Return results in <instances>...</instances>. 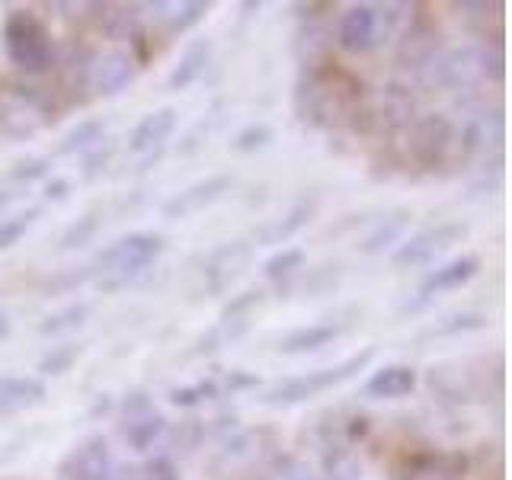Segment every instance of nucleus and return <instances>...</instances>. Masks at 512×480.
Masks as SVG:
<instances>
[{
	"label": "nucleus",
	"instance_id": "nucleus-1",
	"mask_svg": "<svg viewBox=\"0 0 512 480\" xmlns=\"http://www.w3.org/2000/svg\"><path fill=\"white\" fill-rule=\"evenodd\" d=\"M368 103L365 84L349 68L336 61L311 64L301 68L295 84V116L320 128V132H333V128H356L362 119V109Z\"/></svg>",
	"mask_w": 512,
	"mask_h": 480
},
{
	"label": "nucleus",
	"instance_id": "nucleus-2",
	"mask_svg": "<svg viewBox=\"0 0 512 480\" xmlns=\"http://www.w3.org/2000/svg\"><path fill=\"white\" fill-rule=\"evenodd\" d=\"M503 45H464V48H442L429 61L426 80L439 90H464L477 80H503Z\"/></svg>",
	"mask_w": 512,
	"mask_h": 480
},
{
	"label": "nucleus",
	"instance_id": "nucleus-3",
	"mask_svg": "<svg viewBox=\"0 0 512 480\" xmlns=\"http://www.w3.org/2000/svg\"><path fill=\"white\" fill-rule=\"evenodd\" d=\"M164 253V237L151 231H132L119 240H112L106 250L93 260V272H103L100 288L112 292V288H125L128 282H135L144 276Z\"/></svg>",
	"mask_w": 512,
	"mask_h": 480
},
{
	"label": "nucleus",
	"instance_id": "nucleus-4",
	"mask_svg": "<svg viewBox=\"0 0 512 480\" xmlns=\"http://www.w3.org/2000/svg\"><path fill=\"white\" fill-rule=\"evenodd\" d=\"M0 42H4V52L13 68L26 74H45L58 55L52 32L32 10H10L4 29H0Z\"/></svg>",
	"mask_w": 512,
	"mask_h": 480
},
{
	"label": "nucleus",
	"instance_id": "nucleus-5",
	"mask_svg": "<svg viewBox=\"0 0 512 480\" xmlns=\"http://www.w3.org/2000/svg\"><path fill=\"white\" fill-rule=\"evenodd\" d=\"M397 4H352L336 26V45L349 55H368L391 42L400 26Z\"/></svg>",
	"mask_w": 512,
	"mask_h": 480
},
{
	"label": "nucleus",
	"instance_id": "nucleus-6",
	"mask_svg": "<svg viewBox=\"0 0 512 480\" xmlns=\"http://www.w3.org/2000/svg\"><path fill=\"white\" fill-rule=\"evenodd\" d=\"M52 119L55 106L48 103V96L39 87L10 77L0 80V132L10 138H29Z\"/></svg>",
	"mask_w": 512,
	"mask_h": 480
},
{
	"label": "nucleus",
	"instance_id": "nucleus-7",
	"mask_svg": "<svg viewBox=\"0 0 512 480\" xmlns=\"http://www.w3.org/2000/svg\"><path fill=\"white\" fill-rule=\"evenodd\" d=\"M372 359H375V349L368 346V349H362V352H356V356H349V359L336 362V365H327V368H317V372L295 375V378H285L279 384H272L263 400H266L269 407L301 404V400L317 397V394H324V391H333V388H340L343 381L356 378Z\"/></svg>",
	"mask_w": 512,
	"mask_h": 480
},
{
	"label": "nucleus",
	"instance_id": "nucleus-8",
	"mask_svg": "<svg viewBox=\"0 0 512 480\" xmlns=\"http://www.w3.org/2000/svg\"><path fill=\"white\" fill-rule=\"evenodd\" d=\"M455 119L445 112H426L407 128V160L423 173H436L455 154Z\"/></svg>",
	"mask_w": 512,
	"mask_h": 480
},
{
	"label": "nucleus",
	"instance_id": "nucleus-9",
	"mask_svg": "<svg viewBox=\"0 0 512 480\" xmlns=\"http://www.w3.org/2000/svg\"><path fill=\"white\" fill-rule=\"evenodd\" d=\"M506 132V119H503V106L496 103H468L461 122H455V151L464 160L474 157H490L500 148Z\"/></svg>",
	"mask_w": 512,
	"mask_h": 480
},
{
	"label": "nucleus",
	"instance_id": "nucleus-10",
	"mask_svg": "<svg viewBox=\"0 0 512 480\" xmlns=\"http://www.w3.org/2000/svg\"><path fill=\"white\" fill-rule=\"evenodd\" d=\"M413 13L407 16L404 29H397V48H394V58L400 68H410V71H426L429 61L442 52V26L436 23L426 7H410Z\"/></svg>",
	"mask_w": 512,
	"mask_h": 480
},
{
	"label": "nucleus",
	"instance_id": "nucleus-11",
	"mask_svg": "<svg viewBox=\"0 0 512 480\" xmlns=\"http://www.w3.org/2000/svg\"><path fill=\"white\" fill-rule=\"evenodd\" d=\"M468 237V224L461 221H445L436 228H426L420 234H413L407 240H400L397 250L391 253V266L394 269H413V266H426L445 250H452L455 244Z\"/></svg>",
	"mask_w": 512,
	"mask_h": 480
},
{
	"label": "nucleus",
	"instance_id": "nucleus-12",
	"mask_svg": "<svg viewBox=\"0 0 512 480\" xmlns=\"http://www.w3.org/2000/svg\"><path fill=\"white\" fill-rule=\"evenodd\" d=\"M420 119V100L407 84H384L368 96V128L378 132H407Z\"/></svg>",
	"mask_w": 512,
	"mask_h": 480
},
{
	"label": "nucleus",
	"instance_id": "nucleus-13",
	"mask_svg": "<svg viewBox=\"0 0 512 480\" xmlns=\"http://www.w3.org/2000/svg\"><path fill=\"white\" fill-rule=\"evenodd\" d=\"M471 461L458 448H426L397 461L394 480H464Z\"/></svg>",
	"mask_w": 512,
	"mask_h": 480
},
{
	"label": "nucleus",
	"instance_id": "nucleus-14",
	"mask_svg": "<svg viewBox=\"0 0 512 480\" xmlns=\"http://www.w3.org/2000/svg\"><path fill=\"white\" fill-rule=\"evenodd\" d=\"M116 461L106 436H87L58 461V480H112Z\"/></svg>",
	"mask_w": 512,
	"mask_h": 480
},
{
	"label": "nucleus",
	"instance_id": "nucleus-15",
	"mask_svg": "<svg viewBox=\"0 0 512 480\" xmlns=\"http://www.w3.org/2000/svg\"><path fill=\"white\" fill-rule=\"evenodd\" d=\"M253 247L244 244V240H228V244L215 247L208 253V260L202 266V276H205V288L212 295L228 292V288L237 282V276L244 272V266L250 263Z\"/></svg>",
	"mask_w": 512,
	"mask_h": 480
},
{
	"label": "nucleus",
	"instance_id": "nucleus-16",
	"mask_svg": "<svg viewBox=\"0 0 512 480\" xmlns=\"http://www.w3.org/2000/svg\"><path fill=\"white\" fill-rule=\"evenodd\" d=\"M234 186V180L228 173H215V176H205V180L192 183L186 189H180L176 196H170L164 202V215L167 218H189V215H199L205 212L208 205H215L224 192Z\"/></svg>",
	"mask_w": 512,
	"mask_h": 480
},
{
	"label": "nucleus",
	"instance_id": "nucleus-17",
	"mask_svg": "<svg viewBox=\"0 0 512 480\" xmlns=\"http://www.w3.org/2000/svg\"><path fill=\"white\" fill-rule=\"evenodd\" d=\"M135 71H138V64H135L132 52L116 48V52L96 55L93 68H90V90L96 96H119L135 80Z\"/></svg>",
	"mask_w": 512,
	"mask_h": 480
},
{
	"label": "nucleus",
	"instance_id": "nucleus-18",
	"mask_svg": "<svg viewBox=\"0 0 512 480\" xmlns=\"http://www.w3.org/2000/svg\"><path fill=\"white\" fill-rule=\"evenodd\" d=\"M176 122H180V112L173 106H160L148 116H141V122L132 128L128 135V151L132 154H154L170 141V135L176 132Z\"/></svg>",
	"mask_w": 512,
	"mask_h": 480
},
{
	"label": "nucleus",
	"instance_id": "nucleus-19",
	"mask_svg": "<svg viewBox=\"0 0 512 480\" xmlns=\"http://www.w3.org/2000/svg\"><path fill=\"white\" fill-rule=\"evenodd\" d=\"M477 272H480V256L477 253H461V256H455V260L436 266L420 285V304H426L432 295L455 292V288L468 285Z\"/></svg>",
	"mask_w": 512,
	"mask_h": 480
},
{
	"label": "nucleus",
	"instance_id": "nucleus-20",
	"mask_svg": "<svg viewBox=\"0 0 512 480\" xmlns=\"http://www.w3.org/2000/svg\"><path fill=\"white\" fill-rule=\"evenodd\" d=\"M212 52H215L212 39H192V42L183 48L180 61L173 64V71H170V77H167V90L183 93V90H189V87H196L199 80L205 77L208 64H212Z\"/></svg>",
	"mask_w": 512,
	"mask_h": 480
},
{
	"label": "nucleus",
	"instance_id": "nucleus-21",
	"mask_svg": "<svg viewBox=\"0 0 512 480\" xmlns=\"http://www.w3.org/2000/svg\"><path fill=\"white\" fill-rule=\"evenodd\" d=\"M416 368L410 365H384L378 372L368 375V381L362 384V394L365 397H375V400H397V397H407L416 391Z\"/></svg>",
	"mask_w": 512,
	"mask_h": 480
},
{
	"label": "nucleus",
	"instance_id": "nucleus-22",
	"mask_svg": "<svg viewBox=\"0 0 512 480\" xmlns=\"http://www.w3.org/2000/svg\"><path fill=\"white\" fill-rule=\"evenodd\" d=\"M48 388L39 375H4L0 378V413H20L42 404Z\"/></svg>",
	"mask_w": 512,
	"mask_h": 480
},
{
	"label": "nucleus",
	"instance_id": "nucleus-23",
	"mask_svg": "<svg viewBox=\"0 0 512 480\" xmlns=\"http://www.w3.org/2000/svg\"><path fill=\"white\" fill-rule=\"evenodd\" d=\"M343 330H346L343 324H330V320H320V324H308V327H295L282 336L276 349L282 352V356H304V352H317V349L330 346Z\"/></svg>",
	"mask_w": 512,
	"mask_h": 480
},
{
	"label": "nucleus",
	"instance_id": "nucleus-24",
	"mask_svg": "<svg viewBox=\"0 0 512 480\" xmlns=\"http://www.w3.org/2000/svg\"><path fill=\"white\" fill-rule=\"evenodd\" d=\"M122 439L125 445L132 448V452H148L154 448L157 439H164L167 432V420L164 413H157L154 407L151 410H141V413H132V416H122Z\"/></svg>",
	"mask_w": 512,
	"mask_h": 480
},
{
	"label": "nucleus",
	"instance_id": "nucleus-25",
	"mask_svg": "<svg viewBox=\"0 0 512 480\" xmlns=\"http://www.w3.org/2000/svg\"><path fill=\"white\" fill-rule=\"evenodd\" d=\"M330 48H333V32L327 29L324 20H308V23L298 26V32H295V55L301 61V68H311V64L330 61Z\"/></svg>",
	"mask_w": 512,
	"mask_h": 480
},
{
	"label": "nucleus",
	"instance_id": "nucleus-26",
	"mask_svg": "<svg viewBox=\"0 0 512 480\" xmlns=\"http://www.w3.org/2000/svg\"><path fill=\"white\" fill-rule=\"evenodd\" d=\"M410 218H413L410 208H394L391 215L378 218V221L372 224V231H368V234L362 237L359 250L368 253V256H375V253H384L391 244H400V237H404Z\"/></svg>",
	"mask_w": 512,
	"mask_h": 480
},
{
	"label": "nucleus",
	"instance_id": "nucleus-27",
	"mask_svg": "<svg viewBox=\"0 0 512 480\" xmlns=\"http://www.w3.org/2000/svg\"><path fill=\"white\" fill-rule=\"evenodd\" d=\"M103 13H100V26H103V32L109 39H128L132 42L135 36H138V20H141V7H135V4H103L100 7Z\"/></svg>",
	"mask_w": 512,
	"mask_h": 480
},
{
	"label": "nucleus",
	"instance_id": "nucleus-28",
	"mask_svg": "<svg viewBox=\"0 0 512 480\" xmlns=\"http://www.w3.org/2000/svg\"><path fill=\"white\" fill-rule=\"evenodd\" d=\"M103 135H106V122L103 119H84L77 122L71 132H64V138L58 141V154H87V151H96L103 144Z\"/></svg>",
	"mask_w": 512,
	"mask_h": 480
},
{
	"label": "nucleus",
	"instance_id": "nucleus-29",
	"mask_svg": "<svg viewBox=\"0 0 512 480\" xmlns=\"http://www.w3.org/2000/svg\"><path fill=\"white\" fill-rule=\"evenodd\" d=\"M304 263H308V253H304L301 247H282L263 263V276L269 282H279V288H282L298 276V272L304 269Z\"/></svg>",
	"mask_w": 512,
	"mask_h": 480
},
{
	"label": "nucleus",
	"instance_id": "nucleus-30",
	"mask_svg": "<svg viewBox=\"0 0 512 480\" xmlns=\"http://www.w3.org/2000/svg\"><path fill=\"white\" fill-rule=\"evenodd\" d=\"M311 215H314V202L304 199V202L292 205V212H288L282 221H276L272 228H266V231L260 234V240H263V244H285L288 237H295V234L304 228V224L311 221Z\"/></svg>",
	"mask_w": 512,
	"mask_h": 480
},
{
	"label": "nucleus",
	"instance_id": "nucleus-31",
	"mask_svg": "<svg viewBox=\"0 0 512 480\" xmlns=\"http://www.w3.org/2000/svg\"><path fill=\"white\" fill-rule=\"evenodd\" d=\"M80 352H84V346L80 343H64V346H52L45 352V356L39 359V378H58L64 372H71L74 362L80 359Z\"/></svg>",
	"mask_w": 512,
	"mask_h": 480
},
{
	"label": "nucleus",
	"instance_id": "nucleus-32",
	"mask_svg": "<svg viewBox=\"0 0 512 480\" xmlns=\"http://www.w3.org/2000/svg\"><path fill=\"white\" fill-rule=\"evenodd\" d=\"M173 13H167V32L170 36H183V32L196 29L205 16H208V4L205 0H186V4H170Z\"/></svg>",
	"mask_w": 512,
	"mask_h": 480
},
{
	"label": "nucleus",
	"instance_id": "nucleus-33",
	"mask_svg": "<svg viewBox=\"0 0 512 480\" xmlns=\"http://www.w3.org/2000/svg\"><path fill=\"white\" fill-rule=\"evenodd\" d=\"M39 215H42V208L32 205V208H26V212H16V215L0 221V253L20 244V240L26 237V231L32 228V224H36Z\"/></svg>",
	"mask_w": 512,
	"mask_h": 480
},
{
	"label": "nucleus",
	"instance_id": "nucleus-34",
	"mask_svg": "<svg viewBox=\"0 0 512 480\" xmlns=\"http://www.w3.org/2000/svg\"><path fill=\"white\" fill-rule=\"evenodd\" d=\"M100 224H103V215H100V208H93V212L87 215H80L68 231L61 234V250H77V247H87L90 240L96 237V231H100Z\"/></svg>",
	"mask_w": 512,
	"mask_h": 480
},
{
	"label": "nucleus",
	"instance_id": "nucleus-35",
	"mask_svg": "<svg viewBox=\"0 0 512 480\" xmlns=\"http://www.w3.org/2000/svg\"><path fill=\"white\" fill-rule=\"evenodd\" d=\"M221 394V384L215 378H202L196 384H183V388H173L170 391V404L173 407H199L205 400H215Z\"/></svg>",
	"mask_w": 512,
	"mask_h": 480
},
{
	"label": "nucleus",
	"instance_id": "nucleus-36",
	"mask_svg": "<svg viewBox=\"0 0 512 480\" xmlns=\"http://www.w3.org/2000/svg\"><path fill=\"white\" fill-rule=\"evenodd\" d=\"M90 308L87 304H68V308H61L55 314H48L42 324H39V333L45 336H58V333H68V330H77L80 324L87 320Z\"/></svg>",
	"mask_w": 512,
	"mask_h": 480
},
{
	"label": "nucleus",
	"instance_id": "nucleus-37",
	"mask_svg": "<svg viewBox=\"0 0 512 480\" xmlns=\"http://www.w3.org/2000/svg\"><path fill=\"white\" fill-rule=\"evenodd\" d=\"M272 138H276V132H272V125H266V122H250V125H244V128H240V132L231 138V151H237V154L263 151Z\"/></svg>",
	"mask_w": 512,
	"mask_h": 480
},
{
	"label": "nucleus",
	"instance_id": "nucleus-38",
	"mask_svg": "<svg viewBox=\"0 0 512 480\" xmlns=\"http://www.w3.org/2000/svg\"><path fill=\"white\" fill-rule=\"evenodd\" d=\"M487 327V317L484 314H452L445 317L439 327H432V336H458V333H474V330H484Z\"/></svg>",
	"mask_w": 512,
	"mask_h": 480
},
{
	"label": "nucleus",
	"instance_id": "nucleus-39",
	"mask_svg": "<svg viewBox=\"0 0 512 480\" xmlns=\"http://www.w3.org/2000/svg\"><path fill=\"white\" fill-rule=\"evenodd\" d=\"M324 471H327V480H359V464L349 452L343 448H336L324 458Z\"/></svg>",
	"mask_w": 512,
	"mask_h": 480
},
{
	"label": "nucleus",
	"instance_id": "nucleus-40",
	"mask_svg": "<svg viewBox=\"0 0 512 480\" xmlns=\"http://www.w3.org/2000/svg\"><path fill=\"white\" fill-rule=\"evenodd\" d=\"M48 173H52V160H48V157H26V160H16V164H13L10 180L36 183V180H45Z\"/></svg>",
	"mask_w": 512,
	"mask_h": 480
},
{
	"label": "nucleus",
	"instance_id": "nucleus-41",
	"mask_svg": "<svg viewBox=\"0 0 512 480\" xmlns=\"http://www.w3.org/2000/svg\"><path fill=\"white\" fill-rule=\"evenodd\" d=\"M138 480H183L176 461L167 455H154L151 461H144L138 468Z\"/></svg>",
	"mask_w": 512,
	"mask_h": 480
},
{
	"label": "nucleus",
	"instance_id": "nucleus-42",
	"mask_svg": "<svg viewBox=\"0 0 512 480\" xmlns=\"http://www.w3.org/2000/svg\"><path fill=\"white\" fill-rule=\"evenodd\" d=\"M272 480H317V477L311 474V468L304 461H298V458H282L276 464V471H272Z\"/></svg>",
	"mask_w": 512,
	"mask_h": 480
},
{
	"label": "nucleus",
	"instance_id": "nucleus-43",
	"mask_svg": "<svg viewBox=\"0 0 512 480\" xmlns=\"http://www.w3.org/2000/svg\"><path fill=\"white\" fill-rule=\"evenodd\" d=\"M224 388H228V391H250V388H260V375L244 372V368H234V372H228V378H224Z\"/></svg>",
	"mask_w": 512,
	"mask_h": 480
},
{
	"label": "nucleus",
	"instance_id": "nucleus-44",
	"mask_svg": "<svg viewBox=\"0 0 512 480\" xmlns=\"http://www.w3.org/2000/svg\"><path fill=\"white\" fill-rule=\"evenodd\" d=\"M151 407H154V400H151L148 394H141V391H135V394H125V397H122V404H119L122 416H132V413L151 410Z\"/></svg>",
	"mask_w": 512,
	"mask_h": 480
},
{
	"label": "nucleus",
	"instance_id": "nucleus-45",
	"mask_svg": "<svg viewBox=\"0 0 512 480\" xmlns=\"http://www.w3.org/2000/svg\"><path fill=\"white\" fill-rule=\"evenodd\" d=\"M64 196H68V180H52V183H45V199H48V202H61Z\"/></svg>",
	"mask_w": 512,
	"mask_h": 480
},
{
	"label": "nucleus",
	"instance_id": "nucleus-46",
	"mask_svg": "<svg viewBox=\"0 0 512 480\" xmlns=\"http://www.w3.org/2000/svg\"><path fill=\"white\" fill-rule=\"evenodd\" d=\"M10 333H13V320H10L7 308H0V343L10 340Z\"/></svg>",
	"mask_w": 512,
	"mask_h": 480
},
{
	"label": "nucleus",
	"instance_id": "nucleus-47",
	"mask_svg": "<svg viewBox=\"0 0 512 480\" xmlns=\"http://www.w3.org/2000/svg\"><path fill=\"white\" fill-rule=\"evenodd\" d=\"M13 202V192H7V189H0V215H4V208Z\"/></svg>",
	"mask_w": 512,
	"mask_h": 480
}]
</instances>
